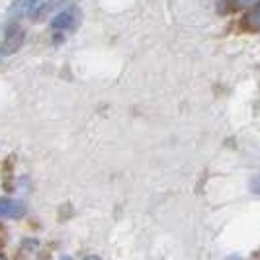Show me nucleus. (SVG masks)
<instances>
[{"mask_svg":"<svg viewBox=\"0 0 260 260\" xmlns=\"http://www.w3.org/2000/svg\"><path fill=\"white\" fill-rule=\"evenodd\" d=\"M75 24H77V14H75V10H73V8L59 12L51 20L53 29H73V27H75Z\"/></svg>","mask_w":260,"mask_h":260,"instance_id":"39448f33","label":"nucleus"},{"mask_svg":"<svg viewBox=\"0 0 260 260\" xmlns=\"http://www.w3.org/2000/svg\"><path fill=\"white\" fill-rule=\"evenodd\" d=\"M256 0H233V4L237 8H241V10H247L248 6H252Z\"/></svg>","mask_w":260,"mask_h":260,"instance_id":"0eeeda50","label":"nucleus"},{"mask_svg":"<svg viewBox=\"0 0 260 260\" xmlns=\"http://www.w3.org/2000/svg\"><path fill=\"white\" fill-rule=\"evenodd\" d=\"M26 204L14 198H0V217L4 219H20L26 215Z\"/></svg>","mask_w":260,"mask_h":260,"instance_id":"7ed1b4c3","label":"nucleus"},{"mask_svg":"<svg viewBox=\"0 0 260 260\" xmlns=\"http://www.w3.org/2000/svg\"><path fill=\"white\" fill-rule=\"evenodd\" d=\"M241 26L250 31H260V0H256L252 6H248L243 20H241Z\"/></svg>","mask_w":260,"mask_h":260,"instance_id":"20e7f679","label":"nucleus"},{"mask_svg":"<svg viewBox=\"0 0 260 260\" xmlns=\"http://www.w3.org/2000/svg\"><path fill=\"white\" fill-rule=\"evenodd\" d=\"M14 158H6L4 165H2V186L6 190L12 188V180H14V165H12Z\"/></svg>","mask_w":260,"mask_h":260,"instance_id":"423d86ee","label":"nucleus"},{"mask_svg":"<svg viewBox=\"0 0 260 260\" xmlns=\"http://www.w3.org/2000/svg\"><path fill=\"white\" fill-rule=\"evenodd\" d=\"M26 41V29L20 26V24H8L6 31H4V39H2V45H0V55H12L16 53Z\"/></svg>","mask_w":260,"mask_h":260,"instance_id":"f257e3e1","label":"nucleus"},{"mask_svg":"<svg viewBox=\"0 0 260 260\" xmlns=\"http://www.w3.org/2000/svg\"><path fill=\"white\" fill-rule=\"evenodd\" d=\"M49 0H16L12 6V14L16 18H39L47 8Z\"/></svg>","mask_w":260,"mask_h":260,"instance_id":"f03ea898","label":"nucleus"}]
</instances>
